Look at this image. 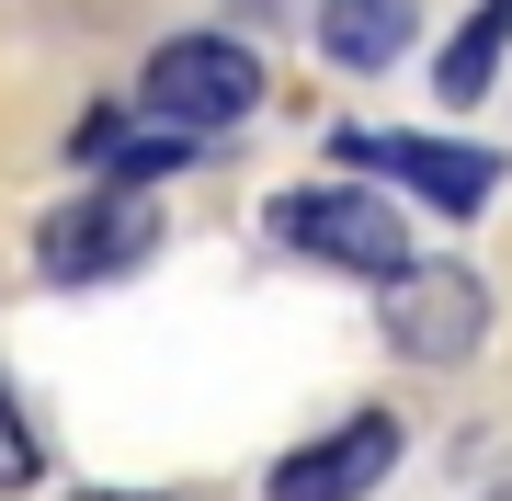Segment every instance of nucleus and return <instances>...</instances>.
Wrapping results in <instances>:
<instances>
[{
	"label": "nucleus",
	"mask_w": 512,
	"mask_h": 501,
	"mask_svg": "<svg viewBox=\"0 0 512 501\" xmlns=\"http://www.w3.org/2000/svg\"><path fill=\"white\" fill-rule=\"evenodd\" d=\"M137 114L171 126V137H228V126L262 114V57L239 35H171L137 69Z\"/></svg>",
	"instance_id": "1"
},
{
	"label": "nucleus",
	"mask_w": 512,
	"mask_h": 501,
	"mask_svg": "<svg viewBox=\"0 0 512 501\" xmlns=\"http://www.w3.org/2000/svg\"><path fill=\"white\" fill-rule=\"evenodd\" d=\"M148 240H160V205L126 194V183H92V194L46 205L35 274H46V285H103V274H126V262H148Z\"/></svg>",
	"instance_id": "2"
},
{
	"label": "nucleus",
	"mask_w": 512,
	"mask_h": 501,
	"mask_svg": "<svg viewBox=\"0 0 512 501\" xmlns=\"http://www.w3.org/2000/svg\"><path fill=\"white\" fill-rule=\"evenodd\" d=\"M330 160L353 171V183H399L421 205H444V217H478V205L501 194V149H467V137H330Z\"/></svg>",
	"instance_id": "3"
},
{
	"label": "nucleus",
	"mask_w": 512,
	"mask_h": 501,
	"mask_svg": "<svg viewBox=\"0 0 512 501\" xmlns=\"http://www.w3.org/2000/svg\"><path fill=\"white\" fill-rule=\"evenodd\" d=\"M274 228L308 262H342V274H399V262H410L399 205L365 194V183H296V194H274Z\"/></svg>",
	"instance_id": "4"
},
{
	"label": "nucleus",
	"mask_w": 512,
	"mask_h": 501,
	"mask_svg": "<svg viewBox=\"0 0 512 501\" xmlns=\"http://www.w3.org/2000/svg\"><path fill=\"white\" fill-rule=\"evenodd\" d=\"M387 285V342L410 353V365H456V353H478V331H490V285L467 274V262H399Z\"/></svg>",
	"instance_id": "5"
},
{
	"label": "nucleus",
	"mask_w": 512,
	"mask_h": 501,
	"mask_svg": "<svg viewBox=\"0 0 512 501\" xmlns=\"http://www.w3.org/2000/svg\"><path fill=\"white\" fill-rule=\"evenodd\" d=\"M387 467H399V422L387 410H353L342 433H319V445H296V456H274V501H365Z\"/></svg>",
	"instance_id": "6"
},
{
	"label": "nucleus",
	"mask_w": 512,
	"mask_h": 501,
	"mask_svg": "<svg viewBox=\"0 0 512 501\" xmlns=\"http://www.w3.org/2000/svg\"><path fill=\"white\" fill-rule=\"evenodd\" d=\"M319 57L353 69V80L399 69L410 57V0H319Z\"/></svg>",
	"instance_id": "7"
},
{
	"label": "nucleus",
	"mask_w": 512,
	"mask_h": 501,
	"mask_svg": "<svg viewBox=\"0 0 512 501\" xmlns=\"http://www.w3.org/2000/svg\"><path fill=\"white\" fill-rule=\"evenodd\" d=\"M501 46H512V0H478V12L456 23V46H444L433 92H444V103H478V92L501 80Z\"/></svg>",
	"instance_id": "8"
},
{
	"label": "nucleus",
	"mask_w": 512,
	"mask_h": 501,
	"mask_svg": "<svg viewBox=\"0 0 512 501\" xmlns=\"http://www.w3.org/2000/svg\"><path fill=\"white\" fill-rule=\"evenodd\" d=\"M35 479H46V445H35V422H23L12 376H0V490H35Z\"/></svg>",
	"instance_id": "9"
},
{
	"label": "nucleus",
	"mask_w": 512,
	"mask_h": 501,
	"mask_svg": "<svg viewBox=\"0 0 512 501\" xmlns=\"http://www.w3.org/2000/svg\"><path fill=\"white\" fill-rule=\"evenodd\" d=\"M80 501H171V490H80Z\"/></svg>",
	"instance_id": "10"
}]
</instances>
